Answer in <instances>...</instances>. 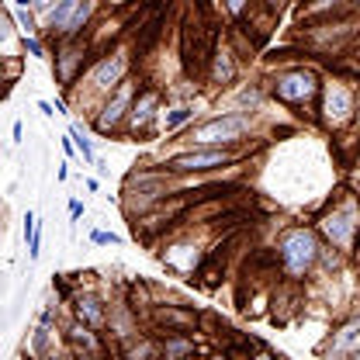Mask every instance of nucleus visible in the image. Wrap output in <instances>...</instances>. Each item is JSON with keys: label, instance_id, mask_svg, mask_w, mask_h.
Masks as SVG:
<instances>
[{"label": "nucleus", "instance_id": "f257e3e1", "mask_svg": "<svg viewBox=\"0 0 360 360\" xmlns=\"http://www.w3.org/2000/svg\"><path fill=\"white\" fill-rule=\"evenodd\" d=\"M315 260H319V243H315V236L309 229H291V232H284V239H281V264H284V270H288L291 277L309 274Z\"/></svg>", "mask_w": 360, "mask_h": 360}, {"label": "nucleus", "instance_id": "f03ea898", "mask_svg": "<svg viewBox=\"0 0 360 360\" xmlns=\"http://www.w3.org/2000/svg\"><path fill=\"white\" fill-rule=\"evenodd\" d=\"M212 56H215V52H212L208 28H205L201 21H194V25L187 21V25H184V66H187V73H201Z\"/></svg>", "mask_w": 360, "mask_h": 360}, {"label": "nucleus", "instance_id": "7ed1b4c3", "mask_svg": "<svg viewBox=\"0 0 360 360\" xmlns=\"http://www.w3.org/2000/svg\"><path fill=\"white\" fill-rule=\"evenodd\" d=\"M360 225V208L357 201H347L343 208H336L326 222H322V232L336 243V246H343V250H350V243H354V232H357Z\"/></svg>", "mask_w": 360, "mask_h": 360}, {"label": "nucleus", "instance_id": "20e7f679", "mask_svg": "<svg viewBox=\"0 0 360 360\" xmlns=\"http://www.w3.org/2000/svg\"><path fill=\"white\" fill-rule=\"evenodd\" d=\"M274 90H277L281 101L302 104V101H312L315 94H319V80H315V73H309V70H291V73L277 77Z\"/></svg>", "mask_w": 360, "mask_h": 360}, {"label": "nucleus", "instance_id": "39448f33", "mask_svg": "<svg viewBox=\"0 0 360 360\" xmlns=\"http://www.w3.org/2000/svg\"><path fill=\"white\" fill-rule=\"evenodd\" d=\"M132 108H135V87L125 80V84H118L115 97L104 104V111H101V118H97V132H115V129L132 115Z\"/></svg>", "mask_w": 360, "mask_h": 360}, {"label": "nucleus", "instance_id": "423d86ee", "mask_svg": "<svg viewBox=\"0 0 360 360\" xmlns=\"http://www.w3.org/2000/svg\"><path fill=\"white\" fill-rule=\"evenodd\" d=\"M250 129V122L243 115H225V118H215V122H205L194 129V142L201 146H212V142H236L239 135Z\"/></svg>", "mask_w": 360, "mask_h": 360}, {"label": "nucleus", "instance_id": "0eeeda50", "mask_svg": "<svg viewBox=\"0 0 360 360\" xmlns=\"http://www.w3.org/2000/svg\"><path fill=\"white\" fill-rule=\"evenodd\" d=\"M232 160L229 149H191L184 156H174L170 160V170L177 174H198V170H215V167H225Z\"/></svg>", "mask_w": 360, "mask_h": 360}, {"label": "nucleus", "instance_id": "6e6552de", "mask_svg": "<svg viewBox=\"0 0 360 360\" xmlns=\"http://www.w3.org/2000/svg\"><path fill=\"white\" fill-rule=\"evenodd\" d=\"M153 319H156V326L167 329V336H191L198 329V315L177 309V305H156Z\"/></svg>", "mask_w": 360, "mask_h": 360}, {"label": "nucleus", "instance_id": "1a4fd4ad", "mask_svg": "<svg viewBox=\"0 0 360 360\" xmlns=\"http://www.w3.org/2000/svg\"><path fill=\"white\" fill-rule=\"evenodd\" d=\"M326 122L329 125H343L347 118H350V111H354V97H350V90H343V87H333L326 90Z\"/></svg>", "mask_w": 360, "mask_h": 360}, {"label": "nucleus", "instance_id": "9d476101", "mask_svg": "<svg viewBox=\"0 0 360 360\" xmlns=\"http://www.w3.org/2000/svg\"><path fill=\"white\" fill-rule=\"evenodd\" d=\"M125 70H129V59L125 56H111V59H104L97 70H94V87H115V84H125Z\"/></svg>", "mask_w": 360, "mask_h": 360}, {"label": "nucleus", "instance_id": "9b49d317", "mask_svg": "<svg viewBox=\"0 0 360 360\" xmlns=\"http://www.w3.org/2000/svg\"><path fill=\"white\" fill-rule=\"evenodd\" d=\"M156 108H160V94H156V90H142L139 101H135L132 115H129V125H132L135 132H146L149 122L156 118Z\"/></svg>", "mask_w": 360, "mask_h": 360}, {"label": "nucleus", "instance_id": "f8f14e48", "mask_svg": "<svg viewBox=\"0 0 360 360\" xmlns=\"http://www.w3.org/2000/svg\"><path fill=\"white\" fill-rule=\"evenodd\" d=\"M80 7H84V0H59L56 7H52V32H70V25H73V18L80 14Z\"/></svg>", "mask_w": 360, "mask_h": 360}, {"label": "nucleus", "instance_id": "ddd939ff", "mask_svg": "<svg viewBox=\"0 0 360 360\" xmlns=\"http://www.w3.org/2000/svg\"><path fill=\"white\" fill-rule=\"evenodd\" d=\"M77 319L90 326V329H101L104 326V309L97 298H77Z\"/></svg>", "mask_w": 360, "mask_h": 360}, {"label": "nucleus", "instance_id": "4468645a", "mask_svg": "<svg viewBox=\"0 0 360 360\" xmlns=\"http://www.w3.org/2000/svg\"><path fill=\"white\" fill-rule=\"evenodd\" d=\"M212 73H215L219 84H229V80L236 77V66H232V59H229L225 49H215V56H212Z\"/></svg>", "mask_w": 360, "mask_h": 360}, {"label": "nucleus", "instance_id": "2eb2a0df", "mask_svg": "<svg viewBox=\"0 0 360 360\" xmlns=\"http://www.w3.org/2000/svg\"><path fill=\"white\" fill-rule=\"evenodd\" d=\"M191 354H194V343L187 336H170L163 343V357L167 360H180V357H191Z\"/></svg>", "mask_w": 360, "mask_h": 360}, {"label": "nucleus", "instance_id": "dca6fc26", "mask_svg": "<svg viewBox=\"0 0 360 360\" xmlns=\"http://www.w3.org/2000/svg\"><path fill=\"white\" fill-rule=\"evenodd\" d=\"M350 347L360 350V319H354L350 326H343L340 336H336V354H343V350H350Z\"/></svg>", "mask_w": 360, "mask_h": 360}, {"label": "nucleus", "instance_id": "f3484780", "mask_svg": "<svg viewBox=\"0 0 360 360\" xmlns=\"http://www.w3.org/2000/svg\"><path fill=\"white\" fill-rule=\"evenodd\" d=\"M25 239H28V257H32V260H39L42 236H39V222H35V215H32V212L25 215Z\"/></svg>", "mask_w": 360, "mask_h": 360}, {"label": "nucleus", "instance_id": "a211bd4d", "mask_svg": "<svg viewBox=\"0 0 360 360\" xmlns=\"http://www.w3.org/2000/svg\"><path fill=\"white\" fill-rule=\"evenodd\" d=\"M73 139H77V149L84 153V160H94V146H90V139L84 135V129H80V125H73Z\"/></svg>", "mask_w": 360, "mask_h": 360}, {"label": "nucleus", "instance_id": "6ab92c4d", "mask_svg": "<svg viewBox=\"0 0 360 360\" xmlns=\"http://www.w3.org/2000/svg\"><path fill=\"white\" fill-rule=\"evenodd\" d=\"M14 14H18V25H21L25 39H35V18H32V14H25V7H18Z\"/></svg>", "mask_w": 360, "mask_h": 360}, {"label": "nucleus", "instance_id": "aec40b11", "mask_svg": "<svg viewBox=\"0 0 360 360\" xmlns=\"http://www.w3.org/2000/svg\"><path fill=\"white\" fill-rule=\"evenodd\" d=\"M187 118H191V108H174V111L167 115V132H174L177 125H184V122H187Z\"/></svg>", "mask_w": 360, "mask_h": 360}, {"label": "nucleus", "instance_id": "412c9836", "mask_svg": "<svg viewBox=\"0 0 360 360\" xmlns=\"http://www.w3.org/2000/svg\"><path fill=\"white\" fill-rule=\"evenodd\" d=\"M90 11H94V4H90V0H84V7H80V14H77V18H73V25H70V32H80V28L87 25Z\"/></svg>", "mask_w": 360, "mask_h": 360}, {"label": "nucleus", "instance_id": "4be33fe9", "mask_svg": "<svg viewBox=\"0 0 360 360\" xmlns=\"http://www.w3.org/2000/svg\"><path fill=\"white\" fill-rule=\"evenodd\" d=\"M94 243H118L115 232H94Z\"/></svg>", "mask_w": 360, "mask_h": 360}, {"label": "nucleus", "instance_id": "5701e85b", "mask_svg": "<svg viewBox=\"0 0 360 360\" xmlns=\"http://www.w3.org/2000/svg\"><path fill=\"white\" fill-rule=\"evenodd\" d=\"M225 4H229L232 14H243V11H246V0H225Z\"/></svg>", "mask_w": 360, "mask_h": 360}, {"label": "nucleus", "instance_id": "b1692460", "mask_svg": "<svg viewBox=\"0 0 360 360\" xmlns=\"http://www.w3.org/2000/svg\"><path fill=\"white\" fill-rule=\"evenodd\" d=\"M25 45H28V52H32V56H42V45H39V39H25Z\"/></svg>", "mask_w": 360, "mask_h": 360}, {"label": "nucleus", "instance_id": "393cba45", "mask_svg": "<svg viewBox=\"0 0 360 360\" xmlns=\"http://www.w3.org/2000/svg\"><path fill=\"white\" fill-rule=\"evenodd\" d=\"M52 4H56V0H35V7H39V11H49Z\"/></svg>", "mask_w": 360, "mask_h": 360}, {"label": "nucleus", "instance_id": "a878e982", "mask_svg": "<svg viewBox=\"0 0 360 360\" xmlns=\"http://www.w3.org/2000/svg\"><path fill=\"white\" fill-rule=\"evenodd\" d=\"M253 360H274V357H270L267 350H260V354H257V357H253Z\"/></svg>", "mask_w": 360, "mask_h": 360}, {"label": "nucleus", "instance_id": "bb28decb", "mask_svg": "<svg viewBox=\"0 0 360 360\" xmlns=\"http://www.w3.org/2000/svg\"><path fill=\"white\" fill-rule=\"evenodd\" d=\"M111 4H115V7H122V4H129V0H111Z\"/></svg>", "mask_w": 360, "mask_h": 360}, {"label": "nucleus", "instance_id": "cd10ccee", "mask_svg": "<svg viewBox=\"0 0 360 360\" xmlns=\"http://www.w3.org/2000/svg\"><path fill=\"white\" fill-rule=\"evenodd\" d=\"M357 360H360V350H357Z\"/></svg>", "mask_w": 360, "mask_h": 360}]
</instances>
